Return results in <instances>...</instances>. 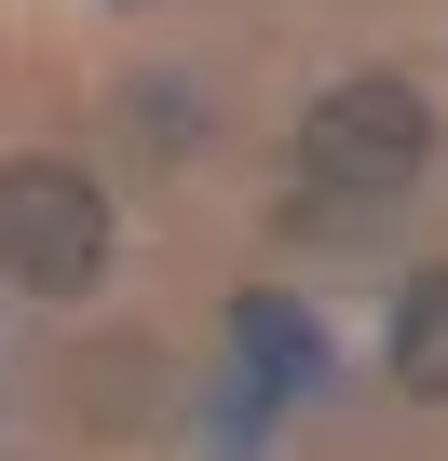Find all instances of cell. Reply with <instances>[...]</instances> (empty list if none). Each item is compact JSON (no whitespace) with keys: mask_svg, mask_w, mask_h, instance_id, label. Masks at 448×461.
<instances>
[{"mask_svg":"<svg viewBox=\"0 0 448 461\" xmlns=\"http://www.w3.org/2000/svg\"><path fill=\"white\" fill-rule=\"evenodd\" d=\"M232 339H245L272 380H313V366H326V353H313V326H299V312H272V299H245V312H232Z\"/></svg>","mask_w":448,"mask_h":461,"instance_id":"277c9868","label":"cell"},{"mask_svg":"<svg viewBox=\"0 0 448 461\" xmlns=\"http://www.w3.org/2000/svg\"><path fill=\"white\" fill-rule=\"evenodd\" d=\"M394 393L448 407V272H421V285L394 299Z\"/></svg>","mask_w":448,"mask_h":461,"instance_id":"3957f363","label":"cell"},{"mask_svg":"<svg viewBox=\"0 0 448 461\" xmlns=\"http://www.w3.org/2000/svg\"><path fill=\"white\" fill-rule=\"evenodd\" d=\"M421 163H434V109H421V82H394V68H353V82H326V95L299 109V176H313V203H394Z\"/></svg>","mask_w":448,"mask_h":461,"instance_id":"6da1fadb","label":"cell"},{"mask_svg":"<svg viewBox=\"0 0 448 461\" xmlns=\"http://www.w3.org/2000/svg\"><path fill=\"white\" fill-rule=\"evenodd\" d=\"M109 272V190L55 149H14L0 163V285L28 299H82Z\"/></svg>","mask_w":448,"mask_h":461,"instance_id":"7a4b0ae2","label":"cell"}]
</instances>
